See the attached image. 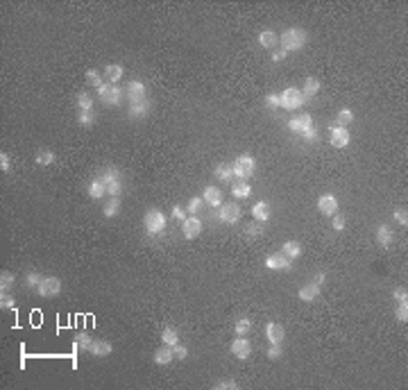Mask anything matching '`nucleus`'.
I'll list each match as a JSON object with an SVG mask.
<instances>
[{"instance_id":"19","label":"nucleus","mask_w":408,"mask_h":390,"mask_svg":"<svg viewBox=\"0 0 408 390\" xmlns=\"http://www.w3.org/2000/svg\"><path fill=\"white\" fill-rule=\"evenodd\" d=\"M202 197H204V202H207L209 207H220L222 204V191L218 186H207Z\"/></svg>"},{"instance_id":"45","label":"nucleus","mask_w":408,"mask_h":390,"mask_svg":"<svg viewBox=\"0 0 408 390\" xmlns=\"http://www.w3.org/2000/svg\"><path fill=\"white\" fill-rule=\"evenodd\" d=\"M238 388V383L234 379H222V381L215 383V390H236Z\"/></svg>"},{"instance_id":"12","label":"nucleus","mask_w":408,"mask_h":390,"mask_svg":"<svg viewBox=\"0 0 408 390\" xmlns=\"http://www.w3.org/2000/svg\"><path fill=\"white\" fill-rule=\"evenodd\" d=\"M318 209L320 213H325V216H333V213H338V200H336V195L331 193H325L318 197Z\"/></svg>"},{"instance_id":"37","label":"nucleus","mask_w":408,"mask_h":390,"mask_svg":"<svg viewBox=\"0 0 408 390\" xmlns=\"http://www.w3.org/2000/svg\"><path fill=\"white\" fill-rule=\"evenodd\" d=\"M234 329H236V336H247L249 329H252V322L247 318H241V320H236Z\"/></svg>"},{"instance_id":"54","label":"nucleus","mask_w":408,"mask_h":390,"mask_svg":"<svg viewBox=\"0 0 408 390\" xmlns=\"http://www.w3.org/2000/svg\"><path fill=\"white\" fill-rule=\"evenodd\" d=\"M173 218H175V220H181V223H184V220H186V213H184V209H181V207H175V209H173Z\"/></svg>"},{"instance_id":"18","label":"nucleus","mask_w":408,"mask_h":390,"mask_svg":"<svg viewBox=\"0 0 408 390\" xmlns=\"http://www.w3.org/2000/svg\"><path fill=\"white\" fill-rule=\"evenodd\" d=\"M265 336H268L270 342H281V341H284V336H286V331H284V327H281L279 322H268V325H265Z\"/></svg>"},{"instance_id":"49","label":"nucleus","mask_w":408,"mask_h":390,"mask_svg":"<svg viewBox=\"0 0 408 390\" xmlns=\"http://www.w3.org/2000/svg\"><path fill=\"white\" fill-rule=\"evenodd\" d=\"M173 352H175V358H186L188 356V347H184V345H173Z\"/></svg>"},{"instance_id":"38","label":"nucleus","mask_w":408,"mask_h":390,"mask_svg":"<svg viewBox=\"0 0 408 390\" xmlns=\"http://www.w3.org/2000/svg\"><path fill=\"white\" fill-rule=\"evenodd\" d=\"M86 84H89V86H96V89H100V86H102V77H100V73H98V70H86Z\"/></svg>"},{"instance_id":"4","label":"nucleus","mask_w":408,"mask_h":390,"mask_svg":"<svg viewBox=\"0 0 408 390\" xmlns=\"http://www.w3.org/2000/svg\"><path fill=\"white\" fill-rule=\"evenodd\" d=\"M254 170H256V163H254V157H252V154H241V157L234 161V175L238 179L252 177Z\"/></svg>"},{"instance_id":"29","label":"nucleus","mask_w":408,"mask_h":390,"mask_svg":"<svg viewBox=\"0 0 408 390\" xmlns=\"http://www.w3.org/2000/svg\"><path fill=\"white\" fill-rule=\"evenodd\" d=\"M376 241H379V245L388 247V245L392 243V229L386 227V225H379V227H376Z\"/></svg>"},{"instance_id":"26","label":"nucleus","mask_w":408,"mask_h":390,"mask_svg":"<svg viewBox=\"0 0 408 390\" xmlns=\"http://www.w3.org/2000/svg\"><path fill=\"white\" fill-rule=\"evenodd\" d=\"M89 195L93 197V200H100L102 195H107V184H104L100 177H98V179H93L89 184Z\"/></svg>"},{"instance_id":"7","label":"nucleus","mask_w":408,"mask_h":390,"mask_svg":"<svg viewBox=\"0 0 408 390\" xmlns=\"http://www.w3.org/2000/svg\"><path fill=\"white\" fill-rule=\"evenodd\" d=\"M36 292L41 297H57L62 292V281H59V277H43L41 284L36 286Z\"/></svg>"},{"instance_id":"48","label":"nucleus","mask_w":408,"mask_h":390,"mask_svg":"<svg viewBox=\"0 0 408 390\" xmlns=\"http://www.w3.org/2000/svg\"><path fill=\"white\" fill-rule=\"evenodd\" d=\"M245 231H247V236H252V238L261 236V227H259V220H256V223H252V225H247V227H245Z\"/></svg>"},{"instance_id":"13","label":"nucleus","mask_w":408,"mask_h":390,"mask_svg":"<svg viewBox=\"0 0 408 390\" xmlns=\"http://www.w3.org/2000/svg\"><path fill=\"white\" fill-rule=\"evenodd\" d=\"M231 354L236 358H247L252 354V342L245 338V336H236L234 342H231Z\"/></svg>"},{"instance_id":"27","label":"nucleus","mask_w":408,"mask_h":390,"mask_svg":"<svg viewBox=\"0 0 408 390\" xmlns=\"http://www.w3.org/2000/svg\"><path fill=\"white\" fill-rule=\"evenodd\" d=\"M161 341H163V345H170V347H173V345L180 342V331L168 325V327H163V331H161Z\"/></svg>"},{"instance_id":"17","label":"nucleus","mask_w":408,"mask_h":390,"mask_svg":"<svg viewBox=\"0 0 408 390\" xmlns=\"http://www.w3.org/2000/svg\"><path fill=\"white\" fill-rule=\"evenodd\" d=\"M111 352H114V347H111L109 341H93L89 347V354H93L96 358H102V356H109Z\"/></svg>"},{"instance_id":"55","label":"nucleus","mask_w":408,"mask_h":390,"mask_svg":"<svg viewBox=\"0 0 408 390\" xmlns=\"http://www.w3.org/2000/svg\"><path fill=\"white\" fill-rule=\"evenodd\" d=\"M286 55H288L286 50H275V52H272V62H284Z\"/></svg>"},{"instance_id":"28","label":"nucleus","mask_w":408,"mask_h":390,"mask_svg":"<svg viewBox=\"0 0 408 390\" xmlns=\"http://www.w3.org/2000/svg\"><path fill=\"white\" fill-rule=\"evenodd\" d=\"M215 177L222 181H231L236 177L234 175V163H220V166H215Z\"/></svg>"},{"instance_id":"32","label":"nucleus","mask_w":408,"mask_h":390,"mask_svg":"<svg viewBox=\"0 0 408 390\" xmlns=\"http://www.w3.org/2000/svg\"><path fill=\"white\" fill-rule=\"evenodd\" d=\"M77 107H80V112H89V109H93V96H91L89 91H82V93L77 96Z\"/></svg>"},{"instance_id":"50","label":"nucleus","mask_w":408,"mask_h":390,"mask_svg":"<svg viewBox=\"0 0 408 390\" xmlns=\"http://www.w3.org/2000/svg\"><path fill=\"white\" fill-rule=\"evenodd\" d=\"M41 279H43L41 275H36V272H30L28 277H25V284H28V286H39V284H41Z\"/></svg>"},{"instance_id":"42","label":"nucleus","mask_w":408,"mask_h":390,"mask_svg":"<svg viewBox=\"0 0 408 390\" xmlns=\"http://www.w3.org/2000/svg\"><path fill=\"white\" fill-rule=\"evenodd\" d=\"M268 358H272V361H277V358H281V342H270Z\"/></svg>"},{"instance_id":"11","label":"nucleus","mask_w":408,"mask_h":390,"mask_svg":"<svg viewBox=\"0 0 408 390\" xmlns=\"http://www.w3.org/2000/svg\"><path fill=\"white\" fill-rule=\"evenodd\" d=\"M181 231H184V238H186V241H193V238L200 236V231H202V220H200L197 216L186 218V220L181 223Z\"/></svg>"},{"instance_id":"30","label":"nucleus","mask_w":408,"mask_h":390,"mask_svg":"<svg viewBox=\"0 0 408 390\" xmlns=\"http://www.w3.org/2000/svg\"><path fill=\"white\" fill-rule=\"evenodd\" d=\"M55 159H57V154L52 152V150H39L36 157H34V161L39 163V166H52Z\"/></svg>"},{"instance_id":"2","label":"nucleus","mask_w":408,"mask_h":390,"mask_svg":"<svg viewBox=\"0 0 408 390\" xmlns=\"http://www.w3.org/2000/svg\"><path fill=\"white\" fill-rule=\"evenodd\" d=\"M288 130L295 134H302L306 141H318V130L313 127V118L309 114H302L297 118L288 120Z\"/></svg>"},{"instance_id":"52","label":"nucleus","mask_w":408,"mask_h":390,"mask_svg":"<svg viewBox=\"0 0 408 390\" xmlns=\"http://www.w3.org/2000/svg\"><path fill=\"white\" fill-rule=\"evenodd\" d=\"M265 102H268L270 109H277V107L281 105V102H279V96H277V93H270V96L265 98Z\"/></svg>"},{"instance_id":"39","label":"nucleus","mask_w":408,"mask_h":390,"mask_svg":"<svg viewBox=\"0 0 408 390\" xmlns=\"http://www.w3.org/2000/svg\"><path fill=\"white\" fill-rule=\"evenodd\" d=\"M77 123H80L82 127H91V125H93V123H96V114H93V109H89V112H80Z\"/></svg>"},{"instance_id":"56","label":"nucleus","mask_w":408,"mask_h":390,"mask_svg":"<svg viewBox=\"0 0 408 390\" xmlns=\"http://www.w3.org/2000/svg\"><path fill=\"white\" fill-rule=\"evenodd\" d=\"M325 281H326V275H325V272H320L318 277H315V284H318V286H322Z\"/></svg>"},{"instance_id":"53","label":"nucleus","mask_w":408,"mask_h":390,"mask_svg":"<svg viewBox=\"0 0 408 390\" xmlns=\"http://www.w3.org/2000/svg\"><path fill=\"white\" fill-rule=\"evenodd\" d=\"M394 300L397 302H406L408 300V292H406V288H394Z\"/></svg>"},{"instance_id":"44","label":"nucleus","mask_w":408,"mask_h":390,"mask_svg":"<svg viewBox=\"0 0 408 390\" xmlns=\"http://www.w3.org/2000/svg\"><path fill=\"white\" fill-rule=\"evenodd\" d=\"M202 207H204V197H193L188 202V213H200Z\"/></svg>"},{"instance_id":"40","label":"nucleus","mask_w":408,"mask_h":390,"mask_svg":"<svg viewBox=\"0 0 408 390\" xmlns=\"http://www.w3.org/2000/svg\"><path fill=\"white\" fill-rule=\"evenodd\" d=\"M394 318H397V322H408V304L406 302H397Z\"/></svg>"},{"instance_id":"3","label":"nucleus","mask_w":408,"mask_h":390,"mask_svg":"<svg viewBox=\"0 0 408 390\" xmlns=\"http://www.w3.org/2000/svg\"><path fill=\"white\" fill-rule=\"evenodd\" d=\"M279 102L281 105L279 107H284V109H288V112H295V109H302V107L306 105V100H304V96H302V91L299 89H286L281 96H279Z\"/></svg>"},{"instance_id":"1","label":"nucleus","mask_w":408,"mask_h":390,"mask_svg":"<svg viewBox=\"0 0 408 390\" xmlns=\"http://www.w3.org/2000/svg\"><path fill=\"white\" fill-rule=\"evenodd\" d=\"M279 43H281V50L286 52H293V50H302L306 46V32L302 28H288L281 32L279 36Z\"/></svg>"},{"instance_id":"16","label":"nucleus","mask_w":408,"mask_h":390,"mask_svg":"<svg viewBox=\"0 0 408 390\" xmlns=\"http://www.w3.org/2000/svg\"><path fill=\"white\" fill-rule=\"evenodd\" d=\"M175 361V352L170 345H161L157 352H154V363L157 365H170Z\"/></svg>"},{"instance_id":"22","label":"nucleus","mask_w":408,"mask_h":390,"mask_svg":"<svg viewBox=\"0 0 408 390\" xmlns=\"http://www.w3.org/2000/svg\"><path fill=\"white\" fill-rule=\"evenodd\" d=\"M259 43H261L263 48H277V43H279V36H277V32L275 30H263L261 34H259Z\"/></svg>"},{"instance_id":"15","label":"nucleus","mask_w":408,"mask_h":390,"mask_svg":"<svg viewBox=\"0 0 408 390\" xmlns=\"http://www.w3.org/2000/svg\"><path fill=\"white\" fill-rule=\"evenodd\" d=\"M130 100H131V105L146 102V84L139 82V80L130 82Z\"/></svg>"},{"instance_id":"41","label":"nucleus","mask_w":408,"mask_h":390,"mask_svg":"<svg viewBox=\"0 0 408 390\" xmlns=\"http://www.w3.org/2000/svg\"><path fill=\"white\" fill-rule=\"evenodd\" d=\"M392 216H394V220H397L401 227H406V225H408V211L404 209V207H397Z\"/></svg>"},{"instance_id":"46","label":"nucleus","mask_w":408,"mask_h":390,"mask_svg":"<svg viewBox=\"0 0 408 390\" xmlns=\"http://www.w3.org/2000/svg\"><path fill=\"white\" fill-rule=\"evenodd\" d=\"M345 223H347L345 216H340V213H333V216H331V225H333V229H336V231L345 229Z\"/></svg>"},{"instance_id":"5","label":"nucleus","mask_w":408,"mask_h":390,"mask_svg":"<svg viewBox=\"0 0 408 390\" xmlns=\"http://www.w3.org/2000/svg\"><path fill=\"white\" fill-rule=\"evenodd\" d=\"M143 225H146L147 234L157 236V234H161L163 227H166V216H163L161 211H157V209H150L146 213V218H143Z\"/></svg>"},{"instance_id":"47","label":"nucleus","mask_w":408,"mask_h":390,"mask_svg":"<svg viewBox=\"0 0 408 390\" xmlns=\"http://www.w3.org/2000/svg\"><path fill=\"white\" fill-rule=\"evenodd\" d=\"M0 170H2V173H9V170H12V161H9V154H5V152H0Z\"/></svg>"},{"instance_id":"25","label":"nucleus","mask_w":408,"mask_h":390,"mask_svg":"<svg viewBox=\"0 0 408 390\" xmlns=\"http://www.w3.org/2000/svg\"><path fill=\"white\" fill-rule=\"evenodd\" d=\"M252 216H254V220H259V223H265L270 218V204L268 202H256L254 207H252Z\"/></svg>"},{"instance_id":"33","label":"nucleus","mask_w":408,"mask_h":390,"mask_svg":"<svg viewBox=\"0 0 408 390\" xmlns=\"http://www.w3.org/2000/svg\"><path fill=\"white\" fill-rule=\"evenodd\" d=\"M91 342H93V338H91V336L86 334V331H80V334H77V338H75V349H82V352H89Z\"/></svg>"},{"instance_id":"10","label":"nucleus","mask_w":408,"mask_h":390,"mask_svg":"<svg viewBox=\"0 0 408 390\" xmlns=\"http://www.w3.org/2000/svg\"><path fill=\"white\" fill-rule=\"evenodd\" d=\"M291 263H293V259H288L284 252L270 254V257L265 259V265H268L270 270H281V272H286V270H291Z\"/></svg>"},{"instance_id":"51","label":"nucleus","mask_w":408,"mask_h":390,"mask_svg":"<svg viewBox=\"0 0 408 390\" xmlns=\"http://www.w3.org/2000/svg\"><path fill=\"white\" fill-rule=\"evenodd\" d=\"M0 307H2V309H12V307H14V297L7 295V292H2V297H0Z\"/></svg>"},{"instance_id":"31","label":"nucleus","mask_w":408,"mask_h":390,"mask_svg":"<svg viewBox=\"0 0 408 390\" xmlns=\"http://www.w3.org/2000/svg\"><path fill=\"white\" fill-rule=\"evenodd\" d=\"M281 252H284L288 259H297L299 254H302V245H299L297 241H286L284 247H281Z\"/></svg>"},{"instance_id":"23","label":"nucleus","mask_w":408,"mask_h":390,"mask_svg":"<svg viewBox=\"0 0 408 390\" xmlns=\"http://www.w3.org/2000/svg\"><path fill=\"white\" fill-rule=\"evenodd\" d=\"M231 193H234V197H241V200H245V197H249L252 195V186L247 184V179H238L231 184Z\"/></svg>"},{"instance_id":"21","label":"nucleus","mask_w":408,"mask_h":390,"mask_svg":"<svg viewBox=\"0 0 408 390\" xmlns=\"http://www.w3.org/2000/svg\"><path fill=\"white\" fill-rule=\"evenodd\" d=\"M318 295H320V286L315 284V281L304 284L302 288H299V300H302V302H313Z\"/></svg>"},{"instance_id":"24","label":"nucleus","mask_w":408,"mask_h":390,"mask_svg":"<svg viewBox=\"0 0 408 390\" xmlns=\"http://www.w3.org/2000/svg\"><path fill=\"white\" fill-rule=\"evenodd\" d=\"M104 77H107V82L109 84H116L120 77H123V66L120 64H109V66H104Z\"/></svg>"},{"instance_id":"43","label":"nucleus","mask_w":408,"mask_h":390,"mask_svg":"<svg viewBox=\"0 0 408 390\" xmlns=\"http://www.w3.org/2000/svg\"><path fill=\"white\" fill-rule=\"evenodd\" d=\"M116 213H118V197H111L109 204L104 207V216H107V218H114Z\"/></svg>"},{"instance_id":"36","label":"nucleus","mask_w":408,"mask_h":390,"mask_svg":"<svg viewBox=\"0 0 408 390\" xmlns=\"http://www.w3.org/2000/svg\"><path fill=\"white\" fill-rule=\"evenodd\" d=\"M336 123H338L340 127H347L349 123H354V112H352V109H340Z\"/></svg>"},{"instance_id":"14","label":"nucleus","mask_w":408,"mask_h":390,"mask_svg":"<svg viewBox=\"0 0 408 390\" xmlns=\"http://www.w3.org/2000/svg\"><path fill=\"white\" fill-rule=\"evenodd\" d=\"M349 127H340V125H333L331 127V146L333 147H347L349 146Z\"/></svg>"},{"instance_id":"20","label":"nucleus","mask_w":408,"mask_h":390,"mask_svg":"<svg viewBox=\"0 0 408 390\" xmlns=\"http://www.w3.org/2000/svg\"><path fill=\"white\" fill-rule=\"evenodd\" d=\"M299 91H302L304 100L309 102L311 98L318 96V91H320V80H315V77H306V80H304V89H299Z\"/></svg>"},{"instance_id":"6","label":"nucleus","mask_w":408,"mask_h":390,"mask_svg":"<svg viewBox=\"0 0 408 390\" xmlns=\"http://www.w3.org/2000/svg\"><path fill=\"white\" fill-rule=\"evenodd\" d=\"M98 98L102 100L104 105L114 107V105H118V102H120V98H123V91H120V86H116V84L104 82L102 86L98 89Z\"/></svg>"},{"instance_id":"8","label":"nucleus","mask_w":408,"mask_h":390,"mask_svg":"<svg viewBox=\"0 0 408 390\" xmlns=\"http://www.w3.org/2000/svg\"><path fill=\"white\" fill-rule=\"evenodd\" d=\"M104 177H100V179L107 184V195H111V197H118L120 195V177H118V170H114V168H107L104 170Z\"/></svg>"},{"instance_id":"34","label":"nucleus","mask_w":408,"mask_h":390,"mask_svg":"<svg viewBox=\"0 0 408 390\" xmlns=\"http://www.w3.org/2000/svg\"><path fill=\"white\" fill-rule=\"evenodd\" d=\"M150 112V102H139V105H131L130 107V116L131 118H143V116H146V114Z\"/></svg>"},{"instance_id":"35","label":"nucleus","mask_w":408,"mask_h":390,"mask_svg":"<svg viewBox=\"0 0 408 390\" xmlns=\"http://www.w3.org/2000/svg\"><path fill=\"white\" fill-rule=\"evenodd\" d=\"M14 286V272H9V270H5V272H0V291L2 292H9V288Z\"/></svg>"},{"instance_id":"9","label":"nucleus","mask_w":408,"mask_h":390,"mask_svg":"<svg viewBox=\"0 0 408 390\" xmlns=\"http://www.w3.org/2000/svg\"><path fill=\"white\" fill-rule=\"evenodd\" d=\"M218 218H220L225 225H236L238 220H241V207H238L236 202L222 204V209H220V213H218Z\"/></svg>"}]
</instances>
